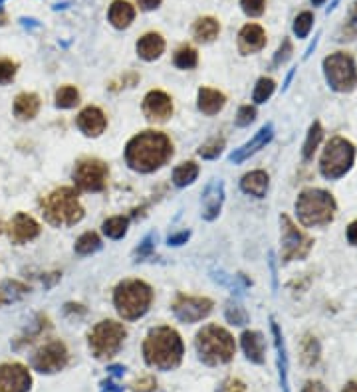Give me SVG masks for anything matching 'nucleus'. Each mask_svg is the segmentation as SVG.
<instances>
[{"instance_id": "nucleus-2", "label": "nucleus", "mask_w": 357, "mask_h": 392, "mask_svg": "<svg viewBox=\"0 0 357 392\" xmlns=\"http://www.w3.org/2000/svg\"><path fill=\"white\" fill-rule=\"evenodd\" d=\"M185 355V345L181 335L173 327H155L143 341V358L151 369L173 371L181 365Z\"/></svg>"}, {"instance_id": "nucleus-9", "label": "nucleus", "mask_w": 357, "mask_h": 392, "mask_svg": "<svg viewBox=\"0 0 357 392\" xmlns=\"http://www.w3.org/2000/svg\"><path fill=\"white\" fill-rule=\"evenodd\" d=\"M323 74L330 88L339 94H349L357 86V66L356 60L345 54L336 52L323 60Z\"/></svg>"}, {"instance_id": "nucleus-27", "label": "nucleus", "mask_w": 357, "mask_h": 392, "mask_svg": "<svg viewBox=\"0 0 357 392\" xmlns=\"http://www.w3.org/2000/svg\"><path fill=\"white\" fill-rule=\"evenodd\" d=\"M221 34V24L212 16H203L193 24V36L201 44H210Z\"/></svg>"}, {"instance_id": "nucleus-24", "label": "nucleus", "mask_w": 357, "mask_h": 392, "mask_svg": "<svg viewBox=\"0 0 357 392\" xmlns=\"http://www.w3.org/2000/svg\"><path fill=\"white\" fill-rule=\"evenodd\" d=\"M108 18L112 22L113 28L125 30L133 20H135V6L127 0H113L108 12Z\"/></svg>"}, {"instance_id": "nucleus-12", "label": "nucleus", "mask_w": 357, "mask_h": 392, "mask_svg": "<svg viewBox=\"0 0 357 392\" xmlns=\"http://www.w3.org/2000/svg\"><path fill=\"white\" fill-rule=\"evenodd\" d=\"M214 303L212 299L201 298V296H177L173 301V313L181 323H197L210 315Z\"/></svg>"}, {"instance_id": "nucleus-4", "label": "nucleus", "mask_w": 357, "mask_h": 392, "mask_svg": "<svg viewBox=\"0 0 357 392\" xmlns=\"http://www.w3.org/2000/svg\"><path fill=\"white\" fill-rule=\"evenodd\" d=\"M199 358L208 367H219L232 361L236 353L234 337L219 325H205L195 339Z\"/></svg>"}, {"instance_id": "nucleus-1", "label": "nucleus", "mask_w": 357, "mask_h": 392, "mask_svg": "<svg viewBox=\"0 0 357 392\" xmlns=\"http://www.w3.org/2000/svg\"><path fill=\"white\" fill-rule=\"evenodd\" d=\"M173 157V143L161 131H143L125 145V163L139 174H151L165 167Z\"/></svg>"}, {"instance_id": "nucleus-35", "label": "nucleus", "mask_w": 357, "mask_h": 392, "mask_svg": "<svg viewBox=\"0 0 357 392\" xmlns=\"http://www.w3.org/2000/svg\"><path fill=\"white\" fill-rule=\"evenodd\" d=\"M54 101L58 109H72L79 103V92L74 86H62L54 95Z\"/></svg>"}, {"instance_id": "nucleus-14", "label": "nucleus", "mask_w": 357, "mask_h": 392, "mask_svg": "<svg viewBox=\"0 0 357 392\" xmlns=\"http://www.w3.org/2000/svg\"><path fill=\"white\" fill-rule=\"evenodd\" d=\"M32 376L20 363L0 365V392H28Z\"/></svg>"}, {"instance_id": "nucleus-10", "label": "nucleus", "mask_w": 357, "mask_h": 392, "mask_svg": "<svg viewBox=\"0 0 357 392\" xmlns=\"http://www.w3.org/2000/svg\"><path fill=\"white\" fill-rule=\"evenodd\" d=\"M75 188L84 192H103L110 179V167L99 159H82L72 172Z\"/></svg>"}, {"instance_id": "nucleus-53", "label": "nucleus", "mask_w": 357, "mask_h": 392, "mask_svg": "<svg viewBox=\"0 0 357 392\" xmlns=\"http://www.w3.org/2000/svg\"><path fill=\"white\" fill-rule=\"evenodd\" d=\"M101 392H121L117 384H113L112 380H103L101 382Z\"/></svg>"}, {"instance_id": "nucleus-55", "label": "nucleus", "mask_w": 357, "mask_h": 392, "mask_svg": "<svg viewBox=\"0 0 357 392\" xmlns=\"http://www.w3.org/2000/svg\"><path fill=\"white\" fill-rule=\"evenodd\" d=\"M110 371H112V374H123V371H125V369H123V367H117V365H115V367H112Z\"/></svg>"}, {"instance_id": "nucleus-42", "label": "nucleus", "mask_w": 357, "mask_h": 392, "mask_svg": "<svg viewBox=\"0 0 357 392\" xmlns=\"http://www.w3.org/2000/svg\"><path fill=\"white\" fill-rule=\"evenodd\" d=\"M241 6H243V12L246 16H262L264 8H266V0H241Z\"/></svg>"}, {"instance_id": "nucleus-18", "label": "nucleus", "mask_w": 357, "mask_h": 392, "mask_svg": "<svg viewBox=\"0 0 357 392\" xmlns=\"http://www.w3.org/2000/svg\"><path fill=\"white\" fill-rule=\"evenodd\" d=\"M272 137H274V125H272V123H266L264 127L258 129V133H256L250 141H246L243 147L234 149V153L230 155V163H234V165L245 163L246 159H250L254 153H258L262 147H266V145L272 141Z\"/></svg>"}, {"instance_id": "nucleus-31", "label": "nucleus", "mask_w": 357, "mask_h": 392, "mask_svg": "<svg viewBox=\"0 0 357 392\" xmlns=\"http://www.w3.org/2000/svg\"><path fill=\"white\" fill-rule=\"evenodd\" d=\"M127 228H130V218L127 216H112L101 224V232L110 240H121L127 234Z\"/></svg>"}, {"instance_id": "nucleus-39", "label": "nucleus", "mask_w": 357, "mask_h": 392, "mask_svg": "<svg viewBox=\"0 0 357 392\" xmlns=\"http://www.w3.org/2000/svg\"><path fill=\"white\" fill-rule=\"evenodd\" d=\"M16 74H19V64L8 57H0V86H8L10 81H14Z\"/></svg>"}, {"instance_id": "nucleus-6", "label": "nucleus", "mask_w": 357, "mask_h": 392, "mask_svg": "<svg viewBox=\"0 0 357 392\" xmlns=\"http://www.w3.org/2000/svg\"><path fill=\"white\" fill-rule=\"evenodd\" d=\"M336 210H338V205L334 196L321 188H306L301 190L296 200L298 220L306 228L328 226L336 218Z\"/></svg>"}, {"instance_id": "nucleus-11", "label": "nucleus", "mask_w": 357, "mask_h": 392, "mask_svg": "<svg viewBox=\"0 0 357 392\" xmlns=\"http://www.w3.org/2000/svg\"><path fill=\"white\" fill-rule=\"evenodd\" d=\"M280 226H282V246H280V258L284 263L294 260H304L310 250H312V240L296 228V224L284 214L280 216Z\"/></svg>"}, {"instance_id": "nucleus-36", "label": "nucleus", "mask_w": 357, "mask_h": 392, "mask_svg": "<svg viewBox=\"0 0 357 392\" xmlns=\"http://www.w3.org/2000/svg\"><path fill=\"white\" fill-rule=\"evenodd\" d=\"M225 145V137H212V139H208L207 143H203L197 153H199V157H203L205 161H214V159H219V157L223 155Z\"/></svg>"}, {"instance_id": "nucleus-33", "label": "nucleus", "mask_w": 357, "mask_h": 392, "mask_svg": "<svg viewBox=\"0 0 357 392\" xmlns=\"http://www.w3.org/2000/svg\"><path fill=\"white\" fill-rule=\"evenodd\" d=\"M101 250V238L95 232H86L75 240L74 252L77 256H92Z\"/></svg>"}, {"instance_id": "nucleus-3", "label": "nucleus", "mask_w": 357, "mask_h": 392, "mask_svg": "<svg viewBox=\"0 0 357 392\" xmlns=\"http://www.w3.org/2000/svg\"><path fill=\"white\" fill-rule=\"evenodd\" d=\"M44 220L54 228H68L84 220L86 212L77 198V188L62 187L40 200Z\"/></svg>"}, {"instance_id": "nucleus-47", "label": "nucleus", "mask_w": 357, "mask_h": 392, "mask_svg": "<svg viewBox=\"0 0 357 392\" xmlns=\"http://www.w3.org/2000/svg\"><path fill=\"white\" fill-rule=\"evenodd\" d=\"M339 40H357V12H354L349 22L343 26V32H341Z\"/></svg>"}, {"instance_id": "nucleus-43", "label": "nucleus", "mask_w": 357, "mask_h": 392, "mask_svg": "<svg viewBox=\"0 0 357 392\" xmlns=\"http://www.w3.org/2000/svg\"><path fill=\"white\" fill-rule=\"evenodd\" d=\"M155 242H157V234H155V232L147 234V236L143 238V242L139 244V248L135 250V258H137V260H143V258L151 256L153 250H155Z\"/></svg>"}, {"instance_id": "nucleus-29", "label": "nucleus", "mask_w": 357, "mask_h": 392, "mask_svg": "<svg viewBox=\"0 0 357 392\" xmlns=\"http://www.w3.org/2000/svg\"><path fill=\"white\" fill-rule=\"evenodd\" d=\"M199 177V165L195 161L181 163L179 167L173 170V185L179 188H185L193 185Z\"/></svg>"}, {"instance_id": "nucleus-13", "label": "nucleus", "mask_w": 357, "mask_h": 392, "mask_svg": "<svg viewBox=\"0 0 357 392\" xmlns=\"http://www.w3.org/2000/svg\"><path fill=\"white\" fill-rule=\"evenodd\" d=\"M32 365L38 373L54 374L68 365V349L62 341H50L40 347L32 358Z\"/></svg>"}, {"instance_id": "nucleus-46", "label": "nucleus", "mask_w": 357, "mask_h": 392, "mask_svg": "<svg viewBox=\"0 0 357 392\" xmlns=\"http://www.w3.org/2000/svg\"><path fill=\"white\" fill-rule=\"evenodd\" d=\"M219 392H246V384L241 378L230 376V378H226L225 382L221 384Z\"/></svg>"}, {"instance_id": "nucleus-7", "label": "nucleus", "mask_w": 357, "mask_h": 392, "mask_svg": "<svg viewBox=\"0 0 357 392\" xmlns=\"http://www.w3.org/2000/svg\"><path fill=\"white\" fill-rule=\"evenodd\" d=\"M354 161H356V147L343 137H334L325 145L320 159L321 174L328 181H338L349 172V168L354 167Z\"/></svg>"}, {"instance_id": "nucleus-41", "label": "nucleus", "mask_w": 357, "mask_h": 392, "mask_svg": "<svg viewBox=\"0 0 357 392\" xmlns=\"http://www.w3.org/2000/svg\"><path fill=\"white\" fill-rule=\"evenodd\" d=\"M226 319H228V323H232V325H245L246 321H248V315H246L245 307H241L238 303H230L228 307H226Z\"/></svg>"}, {"instance_id": "nucleus-22", "label": "nucleus", "mask_w": 357, "mask_h": 392, "mask_svg": "<svg viewBox=\"0 0 357 392\" xmlns=\"http://www.w3.org/2000/svg\"><path fill=\"white\" fill-rule=\"evenodd\" d=\"M226 95L212 88H201L197 94V107L205 115H217L225 109Z\"/></svg>"}, {"instance_id": "nucleus-37", "label": "nucleus", "mask_w": 357, "mask_h": 392, "mask_svg": "<svg viewBox=\"0 0 357 392\" xmlns=\"http://www.w3.org/2000/svg\"><path fill=\"white\" fill-rule=\"evenodd\" d=\"M274 90H276V81L272 79V77H260L258 81H256V86H254V92H252V101L254 103H266L272 94H274Z\"/></svg>"}, {"instance_id": "nucleus-5", "label": "nucleus", "mask_w": 357, "mask_h": 392, "mask_svg": "<svg viewBox=\"0 0 357 392\" xmlns=\"http://www.w3.org/2000/svg\"><path fill=\"white\" fill-rule=\"evenodd\" d=\"M153 289L141 280H123L113 289V305L119 317L125 321H137L151 309Z\"/></svg>"}, {"instance_id": "nucleus-21", "label": "nucleus", "mask_w": 357, "mask_h": 392, "mask_svg": "<svg viewBox=\"0 0 357 392\" xmlns=\"http://www.w3.org/2000/svg\"><path fill=\"white\" fill-rule=\"evenodd\" d=\"M135 50H137V56L141 57V60L155 62L157 57H161L163 52H165V40L157 32H147V34H143V36L139 38Z\"/></svg>"}, {"instance_id": "nucleus-30", "label": "nucleus", "mask_w": 357, "mask_h": 392, "mask_svg": "<svg viewBox=\"0 0 357 392\" xmlns=\"http://www.w3.org/2000/svg\"><path fill=\"white\" fill-rule=\"evenodd\" d=\"M26 293H28V285H24V283H20V281L16 280L4 281V283L0 285V307L19 301V299L22 298V296H26Z\"/></svg>"}, {"instance_id": "nucleus-38", "label": "nucleus", "mask_w": 357, "mask_h": 392, "mask_svg": "<svg viewBox=\"0 0 357 392\" xmlns=\"http://www.w3.org/2000/svg\"><path fill=\"white\" fill-rule=\"evenodd\" d=\"M301 358L308 367L316 365L320 361V343L316 341V337H306L301 343Z\"/></svg>"}, {"instance_id": "nucleus-28", "label": "nucleus", "mask_w": 357, "mask_h": 392, "mask_svg": "<svg viewBox=\"0 0 357 392\" xmlns=\"http://www.w3.org/2000/svg\"><path fill=\"white\" fill-rule=\"evenodd\" d=\"M272 333H274V345H276V353H278V371H280V384L284 392H290L288 387V356H286V345H284L282 333L276 321H272Z\"/></svg>"}, {"instance_id": "nucleus-34", "label": "nucleus", "mask_w": 357, "mask_h": 392, "mask_svg": "<svg viewBox=\"0 0 357 392\" xmlns=\"http://www.w3.org/2000/svg\"><path fill=\"white\" fill-rule=\"evenodd\" d=\"M321 139H323V129H321L320 121H314L310 131H308L306 143H304V151H301L304 159H312V157H314L316 149L320 147Z\"/></svg>"}, {"instance_id": "nucleus-52", "label": "nucleus", "mask_w": 357, "mask_h": 392, "mask_svg": "<svg viewBox=\"0 0 357 392\" xmlns=\"http://www.w3.org/2000/svg\"><path fill=\"white\" fill-rule=\"evenodd\" d=\"M347 242L352 244V246H357V220L352 222L349 228H347Z\"/></svg>"}, {"instance_id": "nucleus-15", "label": "nucleus", "mask_w": 357, "mask_h": 392, "mask_svg": "<svg viewBox=\"0 0 357 392\" xmlns=\"http://www.w3.org/2000/svg\"><path fill=\"white\" fill-rule=\"evenodd\" d=\"M141 112L153 123H165L173 115V99L161 90H151L149 94L143 97Z\"/></svg>"}, {"instance_id": "nucleus-48", "label": "nucleus", "mask_w": 357, "mask_h": 392, "mask_svg": "<svg viewBox=\"0 0 357 392\" xmlns=\"http://www.w3.org/2000/svg\"><path fill=\"white\" fill-rule=\"evenodd\" d=\"M292 54V44H290V40H284L282 46H280V50H278V54L274 57V66H280V64H286L288 62V57Z\"/></svg>"}, {"instance_id": "nucleus-25", "label": "nucleus", "mask_w": 357, "mask_h": 392, "mask_svg": "<svg viewBox=\"0 0 357 392\" xmlns=\"http://www.w3.org/2000/svg\"><path fill=\"white\" fill-rule=\"evenodd\" d=\"M268 187H270V177L266 170H252V172L245 174L241 181L243 192L254 196V198H264L268 192Z\"/></svg>"}, {"instance_id": "nucleus-32", "label": "nucleus", "mask_w": 357, "mask_h": 392, "mask_svg": "<svg viewBox=\"0 0 357 392\" xmlns=\"http://www.w3.org/2000/svg\"><path fill=\"white\" fill-rule=\"evenodd\" d=\"M173 64L179 70H195L199 66V54L193 46L183 44L181 48H177L175 56H173Z\"/></svg>"}, {"instance_id": "nucleus-19", "label": "nucleus", "mask_w": 357, "mask_h": 392, "mask_svg": "<svg viewBox=\"0 0 357 392\" xmlns=\"http://www.w3.org/2000/svg\"><path fill=\"white\" fill-rule=\"evenodd\" d=\"M75 125L86 137H99L108 127V117L99 107L88 105L75 117Z\"/></svg>"}, {"instance_id": "nucleus-51", "label": "nucleus", "mask_w": 357, "mask_h": 392, "mask_svg": "<svg viewBox=\"0 0 357 392\" xmlns=\"http://www.w3.org/2000/svg\"><path fill=\"white\" fill-rule=\"evenodd\" d=\"M137 2H139V8H141V10L149 12V10H155V8H159L163 0H137Z\"/></svg>"}, {"instance_id": "nucleus-54", "label": "nucleus", "mask_w": 357, "mask_h": 392, "mask_svg": "<svg viewBox=\"0 0 357 392\" xmlns=\"http://www.w3.org/2000/svg\"><path fill=\"white\" fill-rule=\"evenodd\" d=\"M341 392H357V382H354V380H352V382H347V384H345V389H343Z\"/></svg>"}, {"instance_id": "nucleus-45", "label": "nucleus", "mask_w": 357, "mask_h": 392, "mask_svg": "<svg viewBox=\"0 0 357 392\" xmlns=\"http://www.w3.org/2000/svg\"><path fill=\"white\" fill-rule=\"evenodd\" d=\"M132 391L133 392H155L157 391V380H155V376H141V378H137L135 382L132 384Z\"/></svg>"}, {"instance_id": "nucleus-44", "label": "nucleus", "mask_w": 357, "mask_h": 392, "mask_svg": "<svg viewBox=\"0 0 357 392\" xmlns=\"http://www.w3.org/2000/svg\"><path fill=\"white\" fill-rule=\"evenodd\" d=\"M254 119H256V107L254 105H243L234 117V123L238 127H248Z\"/></svg>"}, {"instance_id": "nucleus-20", "label": "nucleus", "mask_w": 357, "mask_h": 392, "mask_svg": "<svg viewBox=\"0 0 357 392\" xmlns=\"http://www.w3.org/2000/svg\"><path fill=\"white\" fill-rule=\"evenodd\" d=\"M266 46V32L260 24H246L238 32V52L243 56H250L260 52Z\"/></svg>"}, {"instance_id": "nucleus-56", "label": "nucleus", "mask_w": 357, "mask_h": 392, "mask_svg": "<svg viewBox=\"0 0 357 392\" xmlns=\"http://www.w3.org/2000/svg\"><path fill=\"white\" fill-rule=\"evenodd\" d=\"M323 2H325V0H312V4H314V6H320V4H323Z\"/></svg>"}, {"instance_id": "nucleus-16", "label": "nucleus", "mask_w": 357, "mask_h": 392, "mask_svg": "<svg viewBox=\"0 0 357 392\" xmlns=\"http://www.w3.org/2000/svg\"><path fill=\"white\" fill-rule=\"evenodd\" d=\"M223 202H225V183L223 181H210L205 192H203V198H201V216L212 222L219 218L221 210H223Z\"/></svg>"}, {"instance_id": "nucleus-40", "label": "nucleus", "mask_w": 357, "mask_h": 392, "mask_svg": "<svg viewBox=\"0 0 357 392\" xmlns=\"http://www.w3.org/2000/svg\"><path fill=\"white\" fill-rule=\"evenodd\" d=\"M312 24H314L312 12H301L300 16L294 20V34L298 38H306L312 30Z\"/></svg>"}, {"instance_id": "nucleus-49", "label": "nucleus", "mask_w": 357, "mask_h": 392, "mask_svg": "<svg viewBox=\"0 0 357 392\" xmlns=\"http://www.w3.org/2000/svg\"><path fill=\"white\" fill-rule=\"evenodd\" d=\"M188 238H190V232H188V230H183V232L171 234L169 238H167V244H169V246H183V244L188 242Z\"/></svg>"}, {"instance_id": "nucleus-8", "label": "nucleus", "mask_w": 357, "mask_h": 392, "mask_svg": "<svg viewBox=\"0 0 357 392\" xmlns=\"http://www.w3.org/2000/svg\"><path fill=\"white\" fill-rule=\"evenodd\" d=\"M125 337H127V329L123 327V323L106 319V321H99L92 329L88 343H90V349L95 358L103 361V358H112L113 355L119 353Z\"/></svg>"}, {"instance_id": "nucleus-26", "label": "nucleus", "mask_w": 357, "mask_h": 392, "mask_svg": "<svg viewBox=\"0 0 357 392\" xmlns=\"http://www.w3.org/2000/svg\"><path fill=\"white\" fill-rule=\"evenodd\" d=\"M40 112V97L36 94L24 92V94L16 95L14 99V115L20 121H30L34 119Z\"/></svg>"}, {"instance_id": "nucleus-23", "label": "nucleus", "mask_w": 357, "mask_h": 392, "mask_svg": "<svg viewBox=\"0 0 357 392\" xmlns=\"http://www.w3.org/2000/svg\"><path fill=\"white\" fill-rule=\"evenodd\" d=\"M243 343V351H245L246 358L254 365H262L264 353H266V343H264V335L260 331H245L241 337Z\"/></svg>"}, {"instance_id": "nucleus-50", "label": "nucleus", "mask_w": 357, "mask_h": 392, "mask_svg": "<svg viewBox=\"0 0 357 392\" xmlns=\"http://www.w3.org/2000/svg\"><path fill=\"white\" fill-rule=\"evenodd\" d=\"M301 392H328V391H325L323 382H320V380H308V382L304 384Z\"/></svg>"}, {"instance_id": "nucleus-17", "label": "nucleus", "mask_w": 357, "mask_h": 392, "mask_svg": "<svg viewBox=\"0 0 357 392\" xmlns=\"http://www.w3.org/2000/svg\"><path fill=\"white\" fill-rule=\"evenodd\" d=\"M6 232H8V238L12 240V244L22 246V244L36 240L38 236H40V224H38L32 216H28V214H24V212H19V214L10 220Z\"/></svg>"}, {"instance_id": "nucleus-57", "label": "nucleus", "mask_w": 357, "mask_h": 392, "mask_svg": "<svg viewBox=\"0 0 357 392\" xmlns=\"http://www.w3.org/2000/svg\"><path fill=\"white\" fill-rule=\"evenodd\" d=\"M0 232H2V222H0Z\"/></svg>"}]
</instances>
